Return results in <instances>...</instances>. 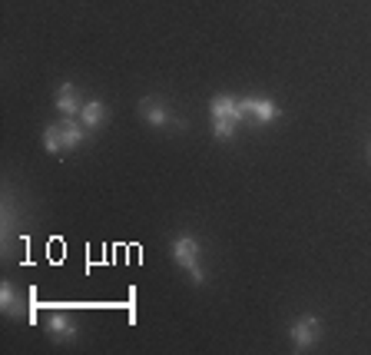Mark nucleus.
Listing matches in <instances>:
<instances>
[{
  "label": "nucleus",
  "mask_w": 371,
  "mask_h": 355,
  "mask_svg": "<svg viewBox=\"0 0 371 355\" xmlns=\"http://www.w3.org/2000/svg\"><path fill=\"white\" fill-rule=\"evenodd\" d=\"M43 150H47V153H60V150H63V140H60V126L57 123L43 130Z\"/></svg>",
  "instance_id": "9b49d317"
},
{
  "label": "nucleus",
  "mask_w": 371,
  "mask_h": 355,
  "mask_svg": "<svg viewBox=\"0 0 371 355\" xmlns=\"http://www.w3.org/2000/svg\"><path fill=\"white\" fill-rule=\"evenodd\" d=\"M57 110H60L63 116H73V113H80V110H83V100H80V93H76L73 83H63V87H60V93H57Z\"/></svg>",
  "instance_id": "39448f33"
},
{
  "label": "nucleus",
  "mask_w": 371,
  "mask_h": 355,
  "mask_svg": "<svg viewBox=\"0 0 371 355\" xmlns=\"http://www.w3.org/2000/svg\"><path fill=\"white\" fill-rule=\"evenodd\" d=\"M143 116L150 120L152 126H166L169 123V113H166V106L160 100H143Z\"/></svg>",
  "instance_id": "1a4fd4ad"
},
{
  "label": "nucleus",
  "mask_w": 371,
  "mask_h": 355,
  "mask_svg": "<svg viewBox=\"0 0 371 355\" xmlns=\"http://www.w3.org/2000/svg\"><path fill=\"white\" fill-rule=\"evenodd\" d=\"M103 103L100 100H90V103H83V110H80V116H83V126L86 130H93V126L103 123Z\"/></svg>",
  "instance_id": "9d476101"
},
{
  "label": "nucleus",
  "mask_w": 371,
  "mask_h": 355,
  "mask_svg": "<svg viewBox=\"0 0 371 355\" xmlns=\"http://www.w3.org/2000/svg\"><path fill=\"white\" fill-rule=\"evenodd\" d=\"M209 113H212V133L219 140H232L236 136V123L242 120V100L236 96H216L209 103Z\"/></svg>",
  "instance_id": "f257e3e1"
},
{
  "label": "nucleus",
  "mask_w": 371,
  "mask_h": 355,
  "mask_svg": "<svg viewBox=\"0 0 371 355\" xmlns=\"http://www.w3.org/2000/svg\"><path fill=\"white\" fill-rule=\"evenodd\" d=\"M47 326H50V336H57V339H60V336H63V339H73V336H76V326L70 322L67 316H63V312H53Z\"/></svg>",
  "instance_id": "6e6552de"
},
{
  "label": "nucleus",
  "mask_w": 371,
  "mask_h": 355,
  "mask_svg": "<svg viewBox=\"0 0 371 355\" xmlns=\"http://www.w3.org/2000/svg\"><path fill=\"white\" fill-rule=\"evenodd\" d=\"M0 306H4L7 316H23V299H20V292L10 286V282L0 286Z\"/></svg>",
  "instance_id": "0eeeda50"
},
{
  "label": "nucleus",
  "mask_w": 371,
  "mask_h": 355,
  "mask_svg": "<svg viewBox=\"0 0 371 355\" xmlns=\"http://www.w3.org/2000/svg\"><path fill=\"white\" fill-rule=\"evenodd\" d=\"M242 113L252 116L256 123H272L278 116V106L272 100H242Z\"/></svg>",
  "instance_id": "20e7f679"
},
{
  "label": "nucleus",
  "mask_w": 371,
  "mask_h": 355,
  "mask_svg": "<svg viewBox=\"0 0 371 355\" xmlns=\"http://www.w3.org/2000/svg\"><path fill=\"white\" fill-rule=\"evenodd\" d=\"M318 336H322V322L315 316H302L296 319V326H292V342H296L298 352H305V349H312L315 342H318Z\"/></svg>",
  "instance_id": "7ed1b4c3"
},
{
  "label": "nucleus",
  "mask_w": 371,
  "mask_h": 355,
  "mask_svg": "<svg viewBox=\"0 0 371 355\" xmlns=\"http://www.w3.org/2000/svg\"><path fill=\"white\" fill-rule=\"evenodd\" d=\"M172 256L186 272L192 276V282H202V269H199V242L196 236H179L172 242Z\"/></svg>",
  "instance_id": "f03ea898"
},
{
  "label": "nucleus",
  "mask_w": 371,
  "mask_h": 355,
  "mask_svg": "<svg viewBox=\"0 0 371 355\" xmlns=\"http://www.w3.org/2000/svg\"><path fill=\"white\" fill-rule=\"evenodd\" d=\"M83 123H76L73 116H67L63 123H60V140H63V150H73L76 143H83Z\"/></svg>",
  "instance_id": "423d86ee"
}]
</instances>
